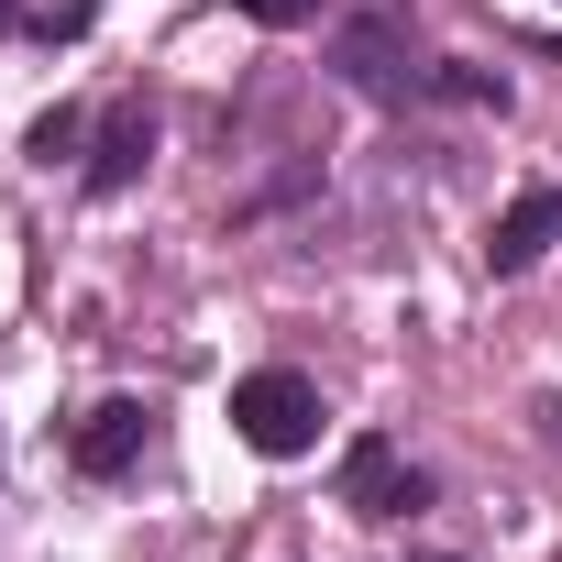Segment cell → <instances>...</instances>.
<instances>
[{
    "label": "cell",
    "instance_id": "8992f818",
    "mask_svg": "<svg viewBox=\"0 0 562 562\" xmlns=\"http://www.w3.org/2000/svg\"><path fill=\"white\" fill-rule=\"evenodd\" d=\"M342 67H353V89H375V100H397V89H408V67H397V34H386V23H353V34H342Z\"/></svg>",
    "mask_w": 562,
    "mask_h": 562
},
{
    "label": "cell",
    "instance_id": "52a82bcc",
    "mask_svg": "<svg viewBox=\"0 0 562 562\" xmlns=\"http://www.w3.org/2000/svg\"><path fill=\"white\" fill-rule=\"evenodd\" d=\"M78 133H89V111H45V122H34V166H56V155H78Z\"/></svg>",
    "mask_w": 562,
    "mask_h": 562
},
{
    "label": "cell",
    "instance_id": "7a4b0ae2",
    "mask_svg": "<svg viewBox=\"0 0 562 562\" xmlns=\"http://www.w3.org/2000/svg\"><path fill=\"white\" fill-rule=\"evenodd\" d=\"M342 507H353V518H408V507H430V485H419V463H408L386 430H364V441L342 452Z\"/></svg>",
    "mask_w": 562,
    "mask_h": 562
},
{
    "label": "cell",
    "instance_id": "277c9868",
    "mask_svg": "<svg viewBox=\"0 0 562 562\" xmlns=\"http://www.w3.org/2000/svg\"><path fill=\"white\" fill-rule=\"evenodd\" d=\"M67 452H78V474H89V485L133 474V463H144V397H100V408L78 419V441H67Z\"/></svg>",
    "mask_w": 562,
    "mask_h": 562
},
{
    "label": "cell",
    "instance_id": "3957f363",
    "mask_svg": "<svg viewBox=\"0 0 562 562\" xmlns=\"http://www.w3.org/2000/svg\"><path fill=\"white\" fill-rule=\"evenodd\" d=\"M551 243H562V188H518V199L496 210V232H485V265H496V276H529Z\"/></svg>",
    "mask_w": 562,
    "mask_h": 562
},
{
    "label": "cell",
    "instance_id": "8fae6325",
    "mask_svg": "<svg viewBox=\"0 0 562 562\" xmlns=\"http://www.w3.org/2000/svg\"><path fill=\"white\" fill-rule=\"evenodd\" d=\"M12 23H23V0H0V34H12Z\"/></svg>",
    "mask_w": 562,
    "mask_h": 562
},
{
    "label": "cell",
    "instance_id": "9c48e42d",
    "mask_svg": "<svg viewBox=\"0 0 562 562\" xmlns=\"http://www.w3.org/2000/svg\"><path fill=\"white\" fill-rule=\"evenodd\" d=\"M89 12H100V0H56V12H34V34L67 45V34H89Z\"/></svg>",
    "mask_w": 562,
    "mask_h": 562
},
{
    "label": "cell",
    "instance_id": "6da1fadb",
    "mask_svg": "<svg viewBox=\"0 0 562 562\" xmlns=\"http://www.w3.org/2000/svg\"><path fill=\"white\" fill-rule=\"evenodd\" d=\"M232 430H243L265 463H299V452L321 441V386H310V375H288V364H265V375H243V386H232Z\"/></svg>",
    "mask_w": 562,
    "mask_h": 562
},
{
    "label": "cell",
    "instance_id": "ba28073f",
    "mask_svg": "<svg viewBox=\"0 0 562 562\" xmlns=\"http://www.w3.org/2000/svg\"><path fill=\"white\" fill-rule=\"evenodd\" d=\"M441 100H507L496 67H441Z\"/></svg>",
    "mask_w": 562,
    "mask_h": 562
},
{
    "label": "cell",
    "instance_id": "30bf717a",
    "mask_svg": "<svg viewBox=\"0 0 562 562\" xmlns=\"http://www.w3.org/2000/svg\"><path fill=\"white\" fill-rule=\"evenodd\" d=\"M232 12H254V23H310L321 0H232Z\"/></svg>",
    "mask_w": 562,
    "mask_h": 562
},
{
    "label": "cell",
    "instance_id": "5b68a950",
    "mask_svg": "<svg viewBox=\"0 0 562 562\" xmlns=\"http://www.w3.org/2000/svg\"><path fill=\"white\" fill-rule=\"evenodd\" d=\"M144 166H155V111H144V100H111V111H100V155H89V188H100V199H122Z\"/></svg>",
    "mask_w": 562,
    "mask_h": 562
}]
</instances>
